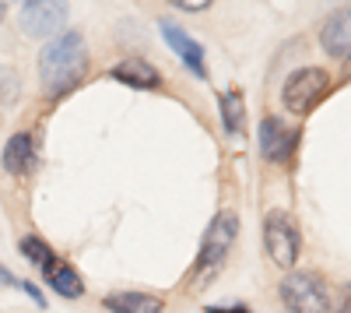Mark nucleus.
Here are the masks:
<instances>
[{
  "label": "nucleus",
  "mask_w": 351,
  "mask_h": 313,
  "mask_svg": "<svg viewBox=\"0 0 351 313\" xmlns=\"http://www.w3.org/2000/svg\"><path fill=\"white\" fill-rule=\"evenodd\" d=\"M88 43L81 32L67 28L56 39H49L39 53V89L46 102H60L67 99L77 84L88 78Z\"/></svg>",
  "instance_id": "obj_1"
},
{
  "label": "nucleus",
  "mask_w": 351,
  "mask_h": 313,
  "mask_svg": "<svg viewBox=\"0 0 351 313\" xmlns=\"http://www.w3.org/2000/svg\"><path fill=\"white\" fill-rule=\"evenodd\" d=\"M239 240V215L236 211H218L208 229L200 236V246H197V257H193V268H190V278H186V289H208L211 281L218 278V271L228 264V253Z\"/></svg>",
  "instance_id": "obj_2"
},
{
  "label": "nucleus",
  "mask_w": 351,
  "mask_h": 313,
  "mask_svg": "<svg viewBox=\"0 0 351 313\" xmlns=\"http://www.w3.org/2000/svg\"><path fill=\"white\" fill-rule=\"evenodd\" d=\"M278 299L285 313H330V286L319 271H295L291 268L278 281Z\"/></svg>",
  "instance_id": "obj_3"
},
{
  "label": "nucleus",
  "mask_w": 351,
  "mask_h": 313,
  "mask_svg": "<svg viewBox=\"0 0 351 313\" xmlns=\"http://www.w3.org/2000/svg\"><path fill=\"white\" fill-rule=\"evenodd\" d=\"M263 250H267V257L274 261V268L281 271H291L302 257V233L295 218L281 208H271L267 218H263Z\"/></svg>",
  "instance_id": "obj_4"
},
{
  "label": "nucleus",
  "mask_w": 351,
  "mask_h": 313,
  "mask_svg": "<svg viewBox=\"0 0 351 313\" xmlns=\"http://www.w3.org/2000/svg\"><path fill=\"white\" fill-rule=\"evenodd\" d=\"M327 92H330V74L324 67H299L281 84V106L288 113H295V117H306V113L319 106V99Z\"/></svg>",
  "instance_id": "obj_5"
},
{
  "label": "nucleus",
  "mask_w": 351,
  "mask_h": 313,
  "mask_svg": "<svg viewBox=\"0 0 351 313\" xmlns=\"http://www.w3.org/2000/svg\"><path fill=\"white\" fill-rule=\"evenodd\" d=\"M67 25V0H28L21 8V32L32 39H56Z\"/></svg>",
  "instance_id": "obj_6"
},
{
  "label": "nucleus",
  "mask_w": 351,
  "mask_h": 313,
  "mask_svg": "<svg viewBox=\"0 0 351 313\" xmlns=\"http://www.w3.org/2000/svg\"><path fill=\"white\" fill-rule=\"evenodd\" d=\"M256 148L271 165H285L299 148V127H288L281 117H263L256 127Z\"/></svg>",
  "instance_id": "obj_7"
},
{
  "label": "nucleus",
  "mask_w": 351,
  "mask_h": 313,
  "mask_svg": "<svg viewBox=\"0 0 351 313\" xmlns=\"http://www.w3.org/2000/svg\"><path fill=\"white\" fill-rule=\"evenodd\" d=\"M39 165V141L32 130H14L8 141H4V152H0V169L14 180H25L32 176Z\"/></svg>",
  "instance_id": "obj_8"
},
{
  "label": "nucleus",
  "mask_w": 351,
  "mask_h": 313,
  "mask_svg": "<svg viewBox=\"0 0 351 313\" xmlns=\"http://www.w3.org/2000/svg\"><path fill=\"white\" fill-rule=\"evenodd\" d=\"M158 32H162V39L169 43V49L180 56V64H183L197 81H208V78H211V71H208V56H204V46H200L190 32H183V28L176 25V21H169V18L158 21Z\"/></svg>",
  "instance_id": "obj_9"
},
{
  "label": "nucleus",
  "mask_w": 351,
  "mask_h": 313,
  "mask_svg": "<svg viewBox=\"0 0 351 313\" xmlns=\"http://www.w3.org/2000/svg\"><path fill=\"white\" fill-rule=\"evenodd\" d=\"M319 46H324L327 56H334L341 64L351 60V4L327 14V21L319 25Z\"/></svg>",
  "instance_id": "obj_10"
},
{
  "label": "nucleus",
  "mask_w": 351,
  "mask_h": 313,
  "mask_svg": "<svg viewBox=\"0 0 351 313\" xmlns=\"http://www.w3.org/2000/svg\"><path fill=\"white\" fill-rule=\"evenodd\" d=\"M109 78L116 84H127V89H137V92H158L162 89V71L144 60V56H127L116 67H109Z\"/></svg>",
  "instance_id": "obj_11"
},
{
  "label": "nucleus",
  "mask_w": 351,
  "mask_h": 313,
  "mask_svg": "<svg viewBox=\"0 0 351 313\" xmlns=\"http://www.w3.org/2000/svg\"><path fill=\"white\" fill-rule=\"evenodd\" d=\"M106 313H165V299L144 289H116L102 296Z\"/></svg>",
  "instance_id": "obj_12"
},
{
  "label": "nucleus",
  "mask_w": 351,
  "mask_h": 313,
  "mask_svg": "<svg viewBox=\"0 0 351 313\" xmlns=\"http://www.w3.org/2000/svg\"><path fill=\"white\" fill-rule=\"evenodd\" d=\"M43 281L56 292V296H64V299H81L84 296V278L77 275V268L64 257H56L46 271H43Z\"/></svg>",
  "instance_id": "obj_13"
},
{
  "label": "nucleus",
  "mask_w": 351,
  "mask_h": 313,
  "mask_svg": "<svg viewBox=\"0 0 351 313\" xmlns=\"http://www.w3.org/2000/svg\"><path fill=\"white\" fill-rule=\"evenodd\" d=\"M218 117L228 137H243L246 134V102L239 89H225L218 95Z\"/></svg>",
  "instance_id": "obj_14"
},
{
  "label": "nucleus",
  "mask_w": 351,
  "mask_h": 313,
  "mask_svg": "<svg viewBox=\"0 0 351 313\" xmlns=\"http://www.w3.org/2000/svg\"><path fill=\"white\" fill-rule=\"evenodd\" d=\"M18 253H21V257H25L28 264H32L39 275L56 261V250H53L43 236H36V233H28V236H21V240H18Z\"/></svg>",
  "instance_id": "obj_15"
},
{
  "label": "nucleus",
  "mask_w": 351,
  "mask_h": 313,
  "mask_svg": "<svg viewBox=\"0 0 351 313\" xmlns=\"http://www.w3.org/2000/svg\"><path fill=\"white\" fill-rule=\"evenodd\" d=\"M18 102V74L11 67L0 71V109H11Z\"/></svg>",
  "instance_id": "obj_16"
},
{
  "label": "nucleus",
  "mask_w": 351,
  "mask_h": 313,
  "mask_svg": "<svg viewBox=\"0 0 351 313\" xmlns=\"http://www.w3.org/2000/svg\"><path fill=\"white\" fill-rule=\"evenodd\" d=\"M330 313H351V281L337 286V292L330 299Z\"/></svg>",
  "instance_id": "obj_17"
},
{
  "label": "nucleus",
  "mask_w": 351,
  "mask_h": 313,
  "mask_svg": "<svg viewBox=\"0 0 351 313\" xmlns=\"http://www.w3.org/2000/svg\"><path fill=\"white\" fill-rule=\"evenodd\" d=\"M204 313H253V310H250L243 299H232V303H225V306H215V303L204 306Z\"/></svg>",
  "instance_id": "obj_18"
},
{
  "label": "nucleus",
  "mask_w": 351,
  "mask_h": 313,
  "mask_svg": "<svg viewBox=\"0 0 351 313\" xmlns=\"http://www.w3.org/2000/svg\"><path fill=\"white\" fill-rule=\"evenodd\" d=\"M172 8H180V11H204V8H211L215 0H169Z\"/></svg>",
  "instance_id": "obj_19"
},
{
  "label": "nucleus",
  "mask_w": 351,
  "mask_h": 313,
  "mask_svg": "<svg viewBox=\"0 0 351 313\" xmlns=\"http://www.w3.org/2000/svg\"><path fill=\"white\" fill-rule=\"evenodd\" d=\"M0 286L4 289H21V278H14L8 264H0Z\"/></svg>",
  "instance_id": "obj_20"
},
{
  "label": "nucleus",
  "mask_w": 351,
  "mask_h": 313,
  "mask_svg": "<svg viewBox=\"0 0 351 313\" xmlns=\"http://www.w3.org/2000/svg\"><path fill=\"white\" fill-rule=\"evenodd\" d=\"M21 292H25V296H32V303H36V306H46V296L32 286V281H21Z\"/></svg>",
  "instance_id": "obj_21"
},
{
  "label": "nucleus",
  "mask_w": 351,
  "mask_h": 313,
  "mask_svg": "<svg viewBox=\"0 0 351 313\" xmlns=\"http://www.w3.org/2000/svg\"><path fill=\"white\" fill-rule=\"evenodd\" d=\"M4 14H8V0H0V21H4Z\"/></svg>",
  "instance_id": "obj_22"
},
{
  "label": "nucleus",
  "mask_w": 351,
  "mask_h": 313,
  "mask_svg": "<svg viewBox=\"0 0 351 313\" xmlns=\"http://www.w3.org/2000/svg\"><path fill=\"white\" fill-rule=\"evenodd\" d=\"M25 4H28V0H25Z\"/></svg>",
  "instance_id": "obj_23"
}]
</instances>
